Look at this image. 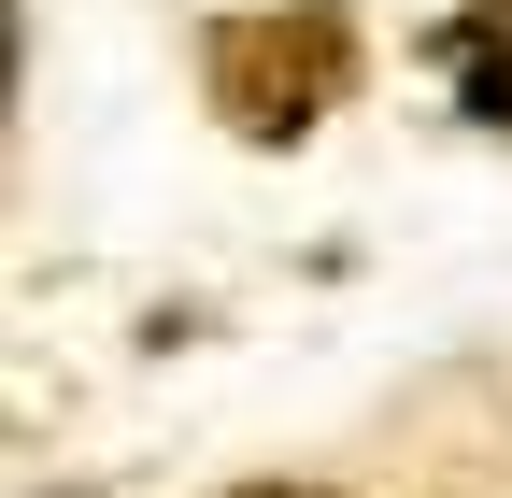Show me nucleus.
Segmentation results:
<instances>
[{
    "label": "nucleus",
    "mask_w": 512,
    "mask_h": 498,
    "mask_svg": "<svg viewBox=\"0 0 512 498\" xmlns=\"http://www.w3.org/2000/svg\"><path fill=\"white\" fill-rule=\"evenodd\" d=\"M228 498H328V484H228Z\"/></svg>",
    "instance_id": "obj_3"
},
{
    "label": "nucleus",
    "mask_w": 512,
    "mask_h": 498,
    "mask_svg": "<svg viewBox=\"0 0 512 498\" xmlns=\"http://www.w3.org/2000/svg\"><path fill=\"white\" fill-rule=\"evenodd\" d=\"M427 57H441V72H456V100L484 114V129H512V0H470V15L441 29Z\"/></svg>",
    "instance_id": "obj_2"
},
{
    "label": "nucleus",
    "mask_w": 512,
    "mask_h": 498,
    "mask_svg": "<svg viewBox=\"0 0 512 498\" xmlns=\"http://www.w3.org/2000/svg\"><path fill=\"white\" fill-rule=\"evenodd\" d=\"M200 86L242 143H313L356 86V29L328 15V0H271V15H214L200 43Z\"/></svg>",
    "instance_id": "obj_1"
}]
</instances>
